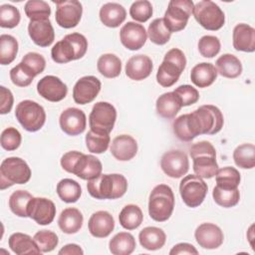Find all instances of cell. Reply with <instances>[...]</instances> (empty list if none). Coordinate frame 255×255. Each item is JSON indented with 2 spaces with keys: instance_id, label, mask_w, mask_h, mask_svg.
Here are the masks:
<instances>
[{
  "instance_id": "6da1fadb",
  "label": "cell",
  "mask_w": 255,
  "mask_h": 255,
  "mask_svg": "<svg viewBox=\"0 0 255 255\" xmlns=\"http://www.w3.org/2000/svg\"><path fill=\"white\" fill-rule=\"evenodd\" d=\"M87 189L91 196L97 199H117L128 190L127 178L119 173L101 174L88 180Z\"/></svg>"
},
{
  "instance_id": "7a4b0ae2",
  "label": "cell",
  "mask_w": 255,
  "mask_h": 255,
  "mask_svg": "<svg viewBox=\"0 0 255 255\" xmlns=\"http://www.w3.org/2000/svg\"><path fill=\"white\" fill-rule=\"evenodd\" d=\"M193 160V170L201 178H211L218 170L214 146L206 140L194 143L189 149Z\"/></svg>"
},
{
  "instance_id": "3957f363",
  "label": "cell",
  "mask_w": 255,
  "mask_h": 255,
  "mask_svg": "<svg viewBox=\"0 0 255 255\" xmlns=\"http://www.w3.org/2000/svg\"><path fill=\"white\" fill-rule=\"evenodd\" d=\"M185 66L186 58L184 53L177 48L170 49L165 54L163 61L157 70V83L164 88L171 87L178 81Z\"/></svg>"
},
{
  "instance_id": "277c9868",
  "label": "cell",
  "mask_w": 255,
  "mask_h": 255,
  "mask_svg": "<svg viewBox=\"0 0 255 255\" xmlns=\"http://www.w3.org/2000/svg\"><path fill=\"white\" fill-rule=\"evenodd\" d=\"M173 208L174 195L172 189L166 184L156 185L149 194V216L157 222H163L171 216Z\"/></svg>"
},
{
  "instance_id": "5b68a950",
  "label": "cell",
  "mask_w": 255,
  "mask_h": 255,
  "mask_svg": "<svg viewBox=\"0 0 255 255\" xmlns=\"http://www.w3.org/2000/svg\"><path fill=\"white\" fill-rule=\"evenodd\" d=\"M31 178V169L27 162L16 156L5 158L0 165V188L3 190L14 184L27 183Z\"/></svg>"
},
{
  "instance_id": "8992f818",
  "label": "cell",
  "mask_w": 255,
  "mask_h": 255,
  "mask_svg": "<svg viewBox=\"0 0 255 255\" xmlns=\"http://www.w3.org/2000/svg\"><path fill=\"white\" fill-rule=\"evenodd\" d=\"M15 116L20 125L28 131L39 130L46 122L44 108L31 100L20 102L15 110Z\"/></svg>"
},
{
  "instance_id": "52a82bcc",
  "label": "cell",
  "mask_w": 255,
  "mask_h": 255,
  "mask_svg": "<svg viewBox=\"0 0 255 255\" xmlns=\"http://www.w3.org/2000/svg\"><path fill=\"white\" fill-rule=\"evenodd\" d=\"M194 4L191 0H171L164 13L163 21L166 28L172 32L183 30L193 12Z\"/></svg>"
},
{
  "instance_id": "ba28073f",
  "label": "cell",
  "mask_w": 255,
  "mask_h": 255,
  "mask_svg": "<svg viewBox=\"0 0 255 255\" xmlns=\"http://www.w3.org/2000/svg\"><path fill=\"white\" fill-rule=\"evenodd\" d=\"M192 13L195 20L206 30H219L225 23L224 12L216 3L210 0H203L196 3Z\"/></svg>"
},
{
  "instance_id": "9c48e42d",
  "label": "cell",
  "mask_w": 255,
  "mask_h": 255,
  "mask_svg": "<svg viewBox=\"0 0 255 255\" xmlns=\"http://www.w3.org/2000/svg\"><path fill=\"white\" fill-rule=\"evenodd\" d=\"M116 119L117 111L112 104L108 102H98L94 105L89 116L91 130L109 134L114 128Z\"/></svg>"
},
{
  "instance_id": "30bf717a",
  "label": "cell",
  "mask_w": 255,
  "mask_h": 255,
  "mask_svg": "<svg viewBox=\"0 0 255 255\" xmlns=\"http://www.w3.org/2000/svg\"><path fill=\"white\" fill-rule=\"evenodd\" d=\"M207 184L196 174L183 177L179 183V193L183 202L191 208L199 206L207 194Z\"/></svg>"
},
{
  "instance_id": "8fae6325",
  "label": "cell",
  "mask_w": 255,
  "mask_h": 255,
  "mask_svg": "<svg viewBox=\"0 0 255 255\" xmlns=\"http://www.w3.org/2000/svg\"><path fill=\"white\" fill-rule=\"evenodd\" d=\"M192 113L198 122L201 134H215L223 127V115L215 106L204 105Z\"/></svg>"
},
{
  "instance_id": "7c38bea8",
  "label": "cell",
  "mask_w": 255,
  "mask_h": 255,
  "mask_svg": "<svg viewBox=\"0 0 255 255\" xmlns=\"http://www.w3.org/2000/svg\"><path fill=\"white\" fill-rule=\"evenodd\" d=\"M57 5L55 19L57 24L66 29L76 27L82 17L83 7L77 0H64L55 2Z\"/></svg>"
},
{
  "instance_id": "4fadbf2b",
  "label": "cell",
  "mask_w": 255,
  "mask_h": 255,
  "mask_svg": "<svg viewBox=\"0 0 255 255\" xmlns=\"http://www.w3.org/2000/svg\"><path fill=\"white\" fill-rule=\"evenodd\" d=\"M160 166L167 176L171 178H179L187 173L189 169V161L185 152L179 149H171L162 155Z\"/></svg>"
},
{
  "instance_id": "5bb4252c",
  "label": "cell",
  "mask_w": 255,
  "mask_h": 255,
  "mask_svg": "<svg viewBox=\"0 0 255 255\" xmlns=\"http://www.w3.org/2000/svg\"><path fill=\"white\" fill-rule=\"evenodd\" d=\"M28 217L35 220L40 225L52 223L56 215V206L54 202L45 197H33L27 209Z\"/></svg>"
},
{
  "instance_id": "9a60e30c",
  "label": "cell",
  "mask_w": 255,
  "mask_h": 255,
  "mask_svg": "<svg viewBox=\"0 0 255 255\" xmlns=\"http://www.w3.org/2000/svg\"><path fill=\"white\" fill-rule=\"evenodd\" d=\"M101 81L94 76H85L77 81L73 89V99L79 105L93 102L101 91Z\"/></svg>"
},
{
  "instance_id": "2e32d148",
  "label": "cell",
  "mask_w": 255,
  "mask_h": 255,
  "mask_svg": "<svg viewBox=\"0 0 255 255\" xmlns=\"http://www.w3.org/2000/svg\"><path fill=\"white\" fill-rule=\"evenodd\" d=\"M39 95L50 102H60L66 98L67 85L56 76H45L37 84Z\"/></svg>"
},
{
  "instance_id": "e0dca14e",
  "label": "cell",
  "mask_w": 255,
  "mask_h": 255,
  "mask_svg": "<svg viewBox=\"0 0 255 255\" xmlns=\"http://www.w3.org/2000/svg\"><path fill=\"white\" fill-rule=\"evenodd\" d=\"M61 129L69 135H78L86 129L87 119L85 113L77 108H68L62 112L59 119Z\"/></svg>"
},
{
  "instance_id": "ac0fdd59",
  "label": "cell",
  "mask_w": 255,
  "mask_h": 255,
  "mask_svg": "<svg viewBox=\"0 0 255 255\" xmlns=\"http://www.w3.org/2000/svg\"><path fill=\"white\" fill-rule=\"evenodd\" d=\"M147 38L146 31L141 24L135 22H128L120 31V39L122 44L128 50L135 51L140 49Z\"/></svg>"
},
{
  "instance_id": "d6986e66",
  "label": "cell",
  "mask_w": 255,
  "mask_h": 255,
  "mask_svg": "<svg viewBox=\"0 0 255 255\" xmlns=\"http://www.w3.org/2000/svg\"><path fill=\"white\" fill-rule=\"evenodd\" d=\"M194 237L199 246L204 249H216L224 240L222 230L213 223L200 224L194 232Z\"/></svg>"
},
{
  "instance_id": "ffe728a7",
  "label": "cell",
  "mask_w": 255,
  "mask_h": 255,
  "mask_svg": "<svg viewBox=\"0 0 255 255\" xmlns=\"http://www.w3.org/2000/svg\"><path fill=\"white\" fill-rule=\"evenodd\" d=\"M173 132L182 141H190L200 134L199 125L193 113L184 114L173 122Z\"/></svg>"
},
{
  "instance_id": "44dd1931",
  "label": "cell",
  "mask_w": 255,
  "mask_h": 255,
  "mask_svg": "<svg viewBox=\"0 0 255 255\" xmlns=\"http://www.w3.org/2000/svg\"><path fill=\"white\" fill-rule=\"evenodd\" d=\"M28 33L32 41L40 47L50 46L55 39V31L49 19L30 20Z\"/></svg>"
},
{
  "instance_id": "7402d4cb",
  "label": "cell",
  "mask_w": 255,
  "mask_h": 255,
  "mask_svg": "<svg viewBox=\"0 0 255 255\" xmlns=\"http://www.w3.org/2000/svg\"><path fill=\"white\" fill-rule=\"evenodd\" d=\"M89 231L97 238H105L109 236L115 228V219L111 213L100 210L93 213L89 219Z\"/></svg>"
},
{
  "instance_id": "603a6c76",
  "label": "cell",
  "mask_w": 255,
  "mask_h": 255,
  "mask_svg": "<svg viewBox=\"0 0 255 255\" xmlns=\"http://www.w3.org/2000/svg\"><path fill=\"white\" fill-rule=\"evenodd\" d=\"M103 165L100 159L92 154H82L77 160L73 172L78 177L91 180L102 174Z\"/></svg>"
},
{
  "instance_id": "cb8c5ba5",
  "label": "cell",
  "mask_w": 255,
  "mask_h": 255,
  "mask_svg": "<svg viewBox=\"0 0 255 255\" xmlns=\"http://www.w3.org/2000/svg\"><path fill=\"white\" fill-rule=\"evenodd\" d=\"M111 152L116 159L128 161L134 157L137 152L136 140L128 134L118 135L112 141Z\"/></svg>"
},
{
  "instance_id": "d4e9b609",
  "label": "cell",
  "mask_w": 255,
  "mask_h": 255,
  "mask_svg": "<svg viewBox=\"0 0 255 255\" xmlns=\"http://www.w3.org/2000/svg\"><path fill=\"white\" fill-rule=\"evenodd\" d=\"M152 61L146 55H135L129 58L126 65V75L133 81L147 78L152 71Z\"/></svg>"
},
{
  "instance_id": "484cf974",
  "label": "cell",
  "mask_w": 255,
  "mask_h": 255,
  "mask_svg": "<svg viewBox=\"0 0 255 255\" xmlns=\"http://www.w3.org/2000/svg\"><path fill=\"white\" fill-rule=\"evenodd\" d=\"M233 47L237 51L251 53L255 51V29L248 24H238L233 29Z\"/></svg>"
},
{
  "instance_id": "4316f807",
  "label": "cell",
  "mask_w": 255,
  "mask_h": 255,
  "mask_svg": "<svg viewBox=\"0 0 255 255\" xmlns=\"http://www.w3.org/2000/svg\"><path fill=\"white\" fill-rule=\"evenodd\" d=\"M127 11L119 3L109 2L104 4L100 9V19L102 23L110 28L119 27L125 20Z\"/></svg>"
},
{
  "instance_id": "83f0119b",
  "label": "cell",
  "mask_w": 255,
  "mask_h": 255,
  "mask_svg": "<svg viewBox=\"0 0 255 255\" xmlns=\"http://www.w3.org/2000/svg\"><path fill=\"white\" fill-rule=\"evenodd\" d=\"M217 70L211 63H200L194 66L190 73L191 82L198 88H206L214 83L217 78Z\"/></svg>"
},
{
  "instance_id": "f1b7e54d",
  "label": "cell",
  "mask_w": 255,
  "mask_h": 255,
  "mask_svg": "<svg viewBox=\"0 0 255 255\" xmlns=\"http://www.w3.org/2000/svg\"><path fill=\"white\" fill-rule=\"evenodd\" d=\"M83 221L84 217L79 209L68 207L61 212L58 219V225L64 233L74 234L82 228Z\"/></svg>"
},
{
  "instance_id": "f546056e",
  "label": "cell",
  "mask_w": 255,
  "mask_h": 255,
  "mask_svg": "<svg viewBox=\"0 0 255 255\" xmlns=\"http://www.w3.org/2000/svg\"><path fill=\"white\" fill-rule=\"evenodd\" d=\"M9 247L17 255L25 254H40L42 253L31 236L24 233H13L8 240Z\"/></svg>"
},
{
  "instance_id": "4dcf8cb0",
  "label": "cell",
  "mask_w": 255,
  "mask_h": 255,
  "mask_svg": "<svg viewBox=\"0 0 255 255\" xmlns=\"http://www.w3.org/2000/svg\"><path fill=\"white\" fill-rule=\"evenodd\" d=\"M138 239L140 245L146 250H158L163 247L166 235L161 228L148 226L144 227L138 234Z\"/></svg>"
},
{
  "instance_id": "1f68e13d",
  "label": "cell",
  "mask_w": 255,
  "mask_h": 255,
  "mask_svg": "<svg viewBox=\"0 0 255 255\" xmlns=\"http://www.w3.org/2000/svg\"><path fill=\"white\" fill-rule=\"evenodd\" d=\"M182 108L180 99L173 93L168 92L159 96L156 100V112L164 119H173Z\"/></svg>"
},
{
  "instance_id": "d6a6232c",
  "label": "cell",
  "mask_w": 255,
  "mask_h": 255,
  "mask_svg": "<svg viewBox=\"0 0 255 255\" xmlns=\"http://www.w3.org/2000/svg\"><path fill=\"white\" fill-rule=\"evenodd\" d=\"M51 56L53 61L58 64H66L73 60H78L77 51L68 35L53 46Z\"/></svg>"
},
{
  "instance_id": "836d02e7",
  "label": "cell",
  "mask_w": 255,
  "mask_h": 255,
  "mask_svg": "<svg viewBox=\"0 0 255 255\" xmlns=\"http://www.w3.org/2000/svg\"><path fill=\"white\" fill-rule=\"evenodd\" d=\"M215 65L217 73L225 78L234 79L242 73L240 60L232 54H223L216 60Z\"/></svg>"
},
{
  "instance_id": "e575fe53",
  "label": "cell",
  "mask_w": 255,
  "mask_h": 255,
  "mask_svg": "<svg viewBox=\"0 0 255 255\" xmlns=\"http://www.w3.org/2000/svg\"><path fill=\"white\" fill-rule=\"evenodd\" d=\"M135 247V239L128 232L117 233L109 243L110 251L114 255H129Z\"/></svg>"
},
{
  "instance_id": "d590c367",
  "label": "cell",
  "mask_w": 255,
  "mask_h": 255,
  "mask_svg": "<svg viewBox=\"0 0 255 255\" xmlns=\"http://www.w3.org/2000/svg\"><path fill=\"white\" fill-rule=\"evenodd\" d=\"M97 68L104 77L113 79L121 74L122 62L115 54H104L99 58Z\"/></svg>"
},
{
  "instance_id": "8d00e7d4",
  "label": "cell",
  "mask_w": 255,
  "mask_h": 255,
  "mask_svg": "<svg viewBox=\"0 0 255 255\" xmlns=\"http://www.w3.org/2000/svg\"><path fill=\"white\" fill-rule=\"evenodd\" d=\"M143 219L141 209L135 204L126 205L119 215L121 225L128 230H133L137 228Z\"/></svg>"
},
{
  "instance_id": "74e56055",
  "label": "cell",
  "mask_w": 255,
  "mask_h": 255,
  "mask_svg": "<svg viewBox=\"0 0 255 255\" xmlns=\"http://www.w3.org/2000/svg\"><path fill=\"white\" fill-rule=\"evenodd\" d=\"M57 193L64 202L74 203L80 199L82 188L76 180L64 178L57 184Z\"/></svg>"
},
{
  "instance_id": "f35d334b",
  "label": "cell",
  "mask_w": 255,
  "mask_h": 255,
  "mask_svg": "<svg viewBox=\"0 0 255 255\" xmlns=\"http://www.w3.org/2000/svg\"><path fill=\"white\" fill-rule=\"evenodd\" d=\"M233 159L237 166L250 169L255 166V146L253 143L238 145L233 151Z\"/></svg>"
},
{
  "instance_id": "ab89813d",
  "label": "cell",
  "mask_w": 255,
  "mask_h": 255,
  "mask_svg": "<svg viewBox=\"0 0 255 255\" xmlns=\"http://www.w3.org/2000/svg\"><path fill=\"white\" fill-rule=\"evenodd\" d=\"M18 53V42L15 37L2 34L0 36V63L1 65L11 64Z\"/></svg>"
},
{
  "instance_id": "60d3db41",
  "label": "cell",
  "mask_w": 255,
  "mask_h": 255,
  "mask_svg": "<svg viewBox=\"0 0 255 255\" xmlns=\"http://www.w3.org/2000/svg\"><path fill=\"white\" fill-rule=\"evenodd\" d=\"M33 196L26 190H16L9 197V207L11 211L19 217H28V204Z\"/></svg>"
},
{
  "instance_id": "b9f144b4",
  "label": "cell",
  "mask_w": 255,
  "mask_h": 255,
  "mask_svg": "<svg viewBox=\"0 0 255 255\" xmlns=\"http://www.w3.org/2000/svg\"><path fill=\"white\" fill-rule=\"evenodd\" d=\"M216 185L221 188L234 189L238 188L240 183V173L239 171L232 166H225L217 170L215 174Z\"/></svg>"
},
{
  "instance_id": "7bdbcfd3",
  "label": "cell",
  "mask_w": 255,
  "mask_h": 255,
  "mask_svg": "<svg viewBox=\"0 0 255 255\" xmlns=\"http://www.w3.org/2000/svg\"><path fill=\"white\" fill-rule=\"evenodd\" d=\"M147 35L149 40L156 45L166 44L171 36V32L166 28L163 18L154 19L147 28Z\"/></svg>"
},
{
  "instance_id": "ee69618b",
  "label": "cell",
  "mask_w": 255,
  "mask_h": 255,
  "mask_svg": "<svg viewBox=\"0 0 255 255\" xmlns=\"http://www.w3.org/2000/svg\"><path fill=\"white\" fill-rule=\"evenodd\" d=\"M212 196L214 201L225 208L235 206L240 199V192L238 188L234 189H226L221 188L219 186H215L212 191Z\"/></svg>"
},
{
  "instance_id": "f6af8a7d",
  "label": "cell",
  "mask_w": 255,
  "mask_h": 255,
  "mask_svg": "<svg viewBox=\"0 0 255 255\" xmlns=\"http://www.w3.org/2000/svg\"><path fill=\"white\" fill-rule=\"evenodd\" d=\"M26 16L30 20H46L49 19L51 8L49 4L43 0H29L24 7Z\"/></svg>"
},
{
  "instance_id": "bcb514c9",
  "label": "cell",
  "mask_w": 255,
  "mask_h": 255,
  "mask_svg": "<svg viewBox=\"0 0 255 255\" xmlns=\"http://www.w3.org/2000/svg\"><path fill=\"white\" fill-rule=\"evenodd\" d=\"M20 64L23 69L33 78L41 74L46 67V61L44 57L35 52H30L26 54Z\"/></svg>"
},
{
  "instance_id": "7dc6e473",
  "label": "cell",
  "mask_w": 255,
  "mask_h": 255,
  "mask_svg": "<svg viewBox=\"0 0 255 255\" xmlns=\"http://www.w3.org/2000/svg\"><path fill=\"white\" fill-rule=\"evenodd\" d=\"M110 141V135L106 133H99L90 129L86 134L87 148L89 151L93 153L105 152L109 147Z\"/></svg>"
},
{
  "instance_id": "c3c4849f",
  "label": "cell",
  "mask_w": 255,
  "mask_h": 255,
  "mask_svg": "<svg viewBox=\"0 0 255 255\" xmlns=\"http://www.w3.org/2000/svg\"><path fill=\"white\" fill-rule=\"evenodd\" d=\"M33 239L35 240L36 244L38 245V247L42 253H46V252H50V251L54 250L59 243L57 234L50 230L38 231L34 235Z\"/></svg>"
},
{
  "instance_id": "681fc988",
  "label": "cell",
  "mask_w": 255,
  "mask_h": 255,
  "mask_svg": "<svg viewBox=\"0 0 255 255\" xmlns=\"http://www.w3.org/2000/svg\"><path fill=\"white\" fill-rule=\"evenodd\" d=\"M21 19L18 8L10 4H3L0 6V26L2 28H14Z\"/></svg>"
},
{
  "instance_id": "f907efd6",
  "label": "cell",
  "mask_w": 255,
  "mask_h": 255,
  "mask_svg": "<svg viewBox=\"0 0 255 255\" xmlns=\"http://www.w3.org/2000/svg\"><path fill=\"white\" fill-rule=\"evenodd\" d=\"M129 15L137 22H146L152 15L151 3L147 0H138L133 2L129 8Z\"/></svg>"
},
{
  "instance_id": "816d5d0a",
  "label": "cell",
  "mask_w": 255,
  "mask_h": 255,
  "mask_svg": "<svg viewBox=\"0 0 255 255\" xmlns=\"http://www.w3.org/2000/svg\"><path fill=\"white\" fill-rule=\"evenodd\" d=\"M198 50L201 56L205 58H213L220 51V41L215 36L205 35L198 41Z\"/></svg>"
},
{
  "instance_id": "f5cc1de1",
  "label": "cell",
  "mask_w": 255,
  "mask_h": 255,
  "mask_svg": "<svg viewBox=\"0 0 255 255\" xmlns=\"http://www.w3.org/2000/svg\"><path fill=\"white\" fill-rule=\"evenodd\" d=\"M21 141H22L21 133L16 128H13V127L7 128L1 133V139H0L1 146L8 151L17 149L20 146Z\"/></svg>"
},
{
  "instance_id": "db71d44e",
  "label": "cell",
  "mask_w": 255,
  "mask_h": 255,
  "mask_svg": "<svg viewBox=\"0 0 255 255\" xmlns=\"http://www.w3.org/2000/svg\"><path fill=\"white\" fill-rule=\"evenodd\" d=\"M173 93L180 99L182 107L193 105L199 100L198 91L190 85H181L177 87Z\"/></svg>"
},
{
  "instance_id": "11a10c76",
  "label": "cell",
  "mask_w": 255,
  "mask_h": 255,
  "mask_svg": "<svg viewBox=\"0 0 255 255\" xmlns=\"http://www.w3.org/2000/svg\"><path fill=\"white\" fill-rule=\"evenodd\" d=\"M10 79L12 83L18 87H27L33 82V77L30 76L19 63L10 70Z\"/></svg>"
},
{
  "instance_id": "9f6ffc18",
  "label": "cell",
  "mask_w": 255,
  "mask_h": 255,
  "mask_svg": "<svg viewBox=\"0 0 255 255\" xmlns=\"http://www.w3.org/2000/svg\"><path fill=\"white\" fill-rule=\"evenodd\" d=\"M14 98L11 91L3 86L0 87V114H8L13 107Z\"/></svg>"
},
{
  "instance_id": "6f0895ef",
  "label": "cell",
  "mask_w": 255,
  "mask_h": 255,
  "mask_svg": "<svg viewBox=\"0 0 255 255\" xmlns=\"http://www.w3.org/2000/svg\"><path fill=\"white\" fill-rule=\"evenodd\" d=\"M83 153L77 150H72V151H68L66 152L62 157H61V165L62 167L67 171L72 173L74 166L77 162V160L80 158V156Z\"/></svg>"
},
{
  "instance_id": "680465c9",
  "label": "cell",
  "mask_w": 255,
  "mask_h": 255,
  "mask_svg": "<svg viewBox=\"0 0 255 255\" xmlns=\"http://www.w3.org/2000/svg\"><path fill=\"white\" fill-rule=\"evenodd\" d=\"M170 255H179V254H194L197 255L198 251L196 248L189 243H178L172 247L169 251Z\"/></svg>"
},
{
  "instance_id": "91938a15",
  "label": "cell",
  "mask_w": 255,
  "mask_h": 255,
  "mask_svg": "<svg viewBox=\"0 0 255 255\" xmlns=\"http://www.w3.org/2000/svg\"><path fill=\"white\" fill-rule=\"evenodd\" d=\"M60 255H83L84 251L82 250V248L77 245V244H67L65 245L59 252Z\"/></svg>"
}]
</instances>
